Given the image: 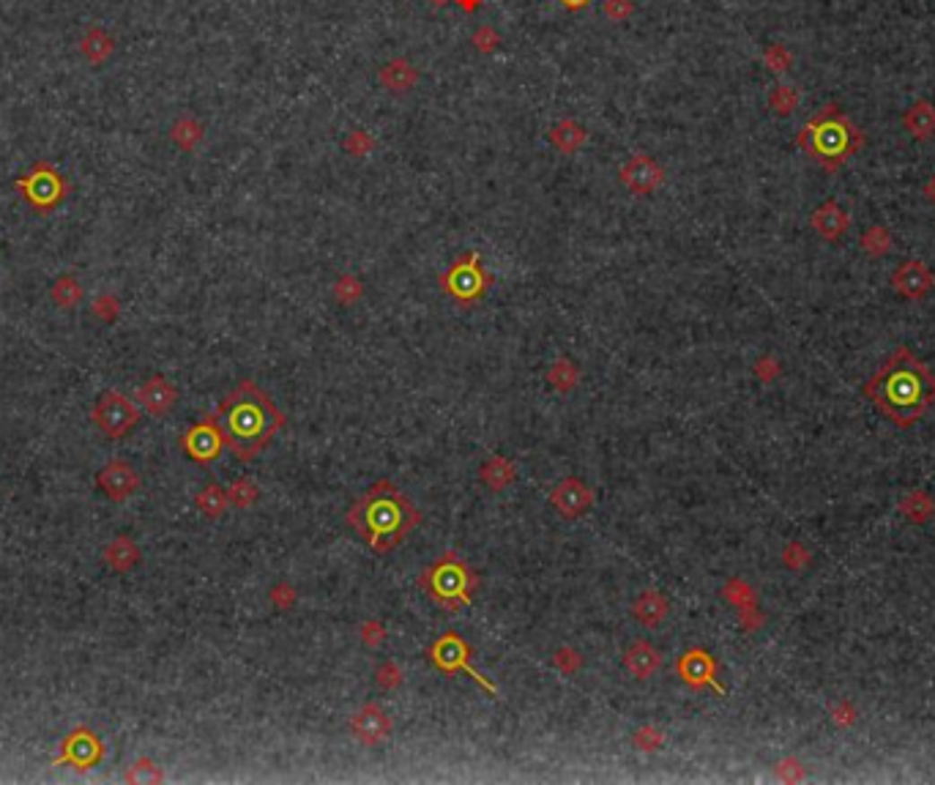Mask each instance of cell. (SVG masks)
<instances>
[{
  "label": "cell",
  "mask_w": 935,
  "mask_h": 785,
  "mask_svg": "<svg viewBox=\"0 0 935 785\" xmlns=\"http://www.w3.org/2000/svg\"><path fill=\"white\" fill-rule=\"evenodd\" d=\"M96 312H99V318H101V321H116V315H118V304H116V298H109V296L104 298V296H101V298L96 301Z\"/></svg>",
  "instance_id": "f35d334b"
},
{
  "label": "cell",
  "mask_w": 935,
  "mask_h": 785,
  "mask_svg": "<svg viewBox=\"0 0 935 785\" xmlns=\"http://www.w3.org/2000/svg\"><path fill=\"white\" fill-rule=\"evenodd\" d=\"M372 145H375V140L364 132V129H356V132H351V137L345 140V148L353 153V156H364V153H369L372 151Z\"/></svg>",
  "instance_id": "d6a6232c"
},
{
  "label": "cell",
  "mask_w": 935,
  "mask_h": 785,
  "mask_svg": "<svg viewBox=\"0 0 935 785\" xmlns=\"http://www.w3.org/2000/svg\"><path fill=\"white\" fill-rule=\"evenodd\" d=\"M52 298L55 301H58L61 306H74L77 304V298H80V288L74 285V280H58V282H55V288H52Z\"/></svg>",
  "instance_id": "f546056e"
},
{
  "label": "cell",
  "mask_w": 935,
  "mask_h": 785,
  "mask_svg": "<svg viewBox=\"0 0 935 785\" xmlns=\"http://www.w3.org/2000/svg\"><path fill=\"white\" fill-rule=\"evenodd\" d=\"M257 498H260V490H257V485L249 482V479H236V482L228 487V501H230L233 506H238V509L252 506Z\"/></svg>",
  "instance_id": "83f0119b"
},
{
  "label": "cell",
  "mask_w": 935,
  "mask_h": 785,
  "mask_svg": "<svg viewBox=\"0 0 935 785\" xmlns=\"http://www.w3.org/2000/svg\"><path fill=\"white\" fill-rule=\"evenodd\" d=\"M659 651L648 643V641H637L627 649L624 654V665L635 678H648L656 668H659Z\"/></svg>",
  "instance_id": "d6986e66"
},
{
  "label": "cell",
  "mask_w": 935,
  "mask_h": 785,
  "mask_svg": "<svg viewBox=\"0 0 935 785\" xmlns=\"http://www.w3.org/2000/svg\"><path fill=\"white\" fill-rule=\"evenodd\" d=\"M815 228H818L823 236L835 238V236H840V233H843V228H845V217L837 211V205H827V208H823V211H818V214H815Z\"/></svg>",
  "instance_id": "4316f807"
},
{
  "label": "cell",
  "mask_w": 935,
  "mask_h": 785,
  "mask_svg": "<svg viewBox=\"0 0 935 785\" xmlns=\"http://www.w3.org/2000/svg\"><path fill=\"white\" fill-rule=\"evenodd\" d=\"M377 77H380L383 85H386V91H392V93H408V91L416 85L419 72H416V66H413L408 58H392L389 64H383V69H380Z\"/></svg>",
  "instance_id": "ac0fdd59"
},
{
  "label": "cell",
  "mask_w": 935,
  "mask_h": 785,
  "mask_svg": "<svg viewBox=\"0 0 935 785\" xmlns=\"http://www.w3.org/2000/svg\"><path fill=\"white\" fill-rule=\"evenodd\" d=\"M892 282L897 285V290H903V293L911 296V298H919V296H924V293L932 288V277L927 274V269H924L922 263H908V266H903V269L892 277Z\"/></svg>",
  "instance_id": "7402d4cb"
},
{
  "label": "cell",
  "mask_w": 935,
  "mask_h": 785,
  "mask_svg": "<svg viewBox=\"0 0 935 785\" xmlns=\"http://www.w3.org/2000/svg\"><path fill=\"white\" fill-rule=\"evenodd\" d=\"M176 140H178L184 148H192V145L200 140V126H197V124H192V121H184V124L176 129Z\"/></svg>",
  "instance_id": "8d00e7d4"
},
{
  "label": "cell",
  "mask_w": 935,
  "mask_h": 785,
  "mask_svg": "<svg viewBox=\"0 0 935 785\" xmlns=\"http://www.w3.org/2000/svg\"><path fill=\"white\" fill-rule=\"evenodd\" d=\"M515 474H517L515 462H512V460H506V457H498V454H495V457H487V460H484V465H481V470H479L481 482H484L489 490H504L506 485H512Z\"/></svg>",
  "instance_id": "44dd1931"
},
{
  "label": "cell",
  "mask_w": 935,
  "mask_h": 785,
  "mask_svg": "<svg viewBox=\"0 0 935 785\" xmlns=\"http://www.w3.org/2000/svg\"><path fill=\"white\" fill-rule=\"evenodd\" d=\"M635 742H637V747H640V750H656L659 745H662V734H659L656 728L645 725V728L640 730V734L635 737Z\"/></svg>",
  "instance_id": "e575fe53"
},
{
  "label": "cell",
  "mask_w": 935,
  "mask_h": 785,
  "mask_svg": "<svg viewBox=\"0 0 935 785\" xmlns=\"http://www.w3.org/2000/svg\"><path fill=\"white\" fill-rule=\"evenodd\" d=\"M632 616L643 624V626H656V624H662L665 621V616H668V600L662 597V594H659V591H654V589H648V591H643L637 600H635V605H632Z\"/></svg>",
  "instance_id": "ffe728a7"
},
{
  "label": "cell",
  "mask_w": 935,
  "mask_h": 785,
  "mask_svg": "<svg viewBox=\"0 0 935 785\" xmlns=\"http://www.w3.org/2000/svg\"><path fill=\"white\" fill-rule=\"evenodd\" d=\"M104 755V747H101V739L93 734L91 728L80 725L74 728L72 734L61 742V755H58V763H72L74 769H91L93 763H99Z\"/></svg>",
  "instance_id": "9c48e42d"
},
{
  "label": "cell",
  "mask_w": 935,
  "mask_h": 785,
  "mask_svg": "<svg viewBox=\"0 0 935 785\" xmlns=\"http://www.w3.org/2000/svg\"><path fill=\"white\" fill-rule=\"evenodd\" d=\"M550 501H553V506L564 517L575 520V517H583L593 506V493H591V487L583 479H572L569 477V479H564V482H558L553 487V493H550Z\"/></svg>",
  "instance_id": "8fae6325"
},
{
  "label": "cell",
  "mask_w": 935,
  "mask_h": 785,
  "mask_svg": "<svg viewBox=\"0 0 935 785\" xmlns=\"http://www.w3.org/2000/svg\"><path fill=\"white\" fill-rule=\"evenodd\" d=\"M351 730H353V737H356L361 745L375 747V745H380V742H386V737L392 734V720H389V714L383 712L380 706L367 703L359 714H353Z\"/></svg>",
  "instance_id": "30bf717a"
},
{
  "label": "cell",
  "mask_w": 935,
  "mask_h": 785,
  "mask_svg": "<svg viewBox=\"0 0 935 785\" xmlns=\"http://www.w3.org/2000/svg\"><path fill=\"white\" fill-rule=\"evenodd\" d=\"M473 44H476V49L479 52H492L495 47H498L501 44V39H498V30H495V28H489V25H481L476 33H473Z\"/></svg>",
  "instance_id": "1f68e13d"
},
{
  "label": "cell",
  "mask_w": 935,
  "mask_h": 785,
  "mask_svg": "<svg viewBox=\"0 0 935 785\" xmlns=\"http://www.w3.org/2000/svg\"><path fill=\"white\" fill-rule=\"evenodd\" d=\"M429 4L432 6H444V4H449V0H429Z\"/></svg>",
  "instance_id": "ee69618b"
},
{
  "label": "cell",
  "mask_w": 935,
  "mask_h": 785,
  "mask_svg": "<svg viewBox=\"0 0 935 785\" xmlns=\"http://www.w3.org/2000/svg\"><path fill=\"white\" fill-rule=\"evenodd\" d=\"M848 151V129L843 124H823L815 129L812 134V156H820V160L837 162L840 156H845Z\"/></svg>",
  "instance_id": "2e32d148"
},
{
  "label": "cell",
  "mask_w": 935,
  "mask_h": 785,
  "mask_svg": "<svg viewBox=\"0 0 935 785\" xmlns=\"http://www.w3.org/2000/svg\"><path fill=\"white\" fill-rule=\"evenodd\" d=\"M550 384H553L556 389H561V392H569L577 384V370L572 367L569 361H558L556 367L550 370Z\"/></svg>",
  "instance_id": "f1b7e54d"
},
{
  "label": "cell",
  "mask_w": 935,
  "mask_h": 785,
  "mask_svg": "<svg viewBox=\"0 0 935 785\" xmlns=\"http://www.w3.org/2000/svg\"><path fill=\"white\" fill-rule=\"evenodd\" d=\"M181 444H184L186 454L200 465H208L211 460H216L225 446L222 430H219V422H216V413L203 418V422H197L195 427H189Z\"/></svg>",
  "instance_id": "ba28073f"
},
{
  "label": "cell",
  "mask_w": 935,
  "mask_h": 785,
  "mask_svg": "<svg viewBox=\"0 0 935 785\" xmlns=\"http://www.w3.org/2000/svg\"><path fill=\"white\" fill-rule=\"evenodd\" d=\"M604 17L613 20V22H627L635 12L632 0H604Z\"/></svg>",
  "instance_id": "4dcf8cb0"
},
{
  "label": "cell",
  "mask_w": 935,
  "mask_h": 785,
  "mask_svg": "<svg viewBox=\"0 0 935 785\" xmlns=\"http://www.w3.org/2000/svg\"><path fill=\"white\" fill-rule=\"evenodd\" d=\"M561 4H564L569 12H577V9H585V6L591 4V0H561Z\"/></svg>",
  "instance_id": "b9f144b4"
},
{
  "label": "cell",
  "mask_w": 935,
  "mask_h": 785,
  "mask_svg": "<svg viewBox=\"0 0 935 785\" xmlns=\"http://www.w3.org/2000/svg\"><path fill=\"white\" fill-rule=\"evenodd\" d=\"M91 416H93L96 427H99L107 438L116 441V438L126 436L132 427H137V422H140V408H137L129 397H124L121 392L109 389V392H104V394L96 400Z\"/></svg>",
  "instance_id": "5b68a950"
},
{
  "label": "cell",
  "mask_w": 935,
  "mask_h": 785,
  "mask_svg": "<svg viewBox=\"0 0 935 785\" xmlns=\"http://www.w3.org/2000/svg\"><path fill=\"white\" fill-rule=\"evenodd\" d=\"M621 181H624L635 194H648V192H654L659 184L665 181V173H662V168H659V165L651 160V156L637 153V156H632V160L621 168Z\"/></svg>",
  "instance_id": "5bb4252c"
},
{
  "label": "cell",
  "mask_w": 935,
  "mask_h": 785,
  "mask_svg": "<svg viewBox=\"0 0 935 785\" xmlns=\"http://www.w3.org/2000/svg\"><path fill=\"white\" fill-rule=\"evenodd\" d=\"M99 487H101L104 496H109L113 501H126L132 493H137L140 477H137V470L126 460H113L107 468H101Z\"/></svg>",
  "instance_id": "4fadbf2b"
},
{
  "label": "cell",
  "mask_w": 935,
  "mask_h": 785,
  "mask_svg": "<svg viewBox=\"0 0 935 785\" xmlns=\"http://www.w3.org/2000/svg\"><path fill=\"white\" fill-rule=\"evenodd\" d=\"M457 4L465 9V12H476L481 6V0H457Z\"/></svg>",
  "instance_id": "7bdbcfd3"
},
{
  "label": "cell",
  "mask_w": 935,
  "mask_h": 785,
  "mask_svg": "<svg viewBox=\"0 0 935 785\" xmlns=\"http://www.w3.org/2000/svg\"><path fill=\"white\" fill-rule=\"evenodd\" d=\"M17 189L25 192L28 203L36 208V211H52V208L58 205L64 200V194H66L64 178L55 173L52 168H47V165H39L25 178H20Z\"/></svg>",
  "instance_id": "52a82bcc"
},
{
  "label": "cell",
  "mask_w": 935,
  "mask_h": 785,
  "mask_svg": "<svg viewBox=\"0 0 935 785\" xmlns=\"http://www.w3.org/2000/svg\"><path fill=\"white\" fill-rule=\"evenodd\" d=\"M137 400L143 405L145 413L151 416H164L178 400V389L173 384H168L161 375H153L151 381H145L137 392Z\"/></svg>",
  "instance_id": "9a60e30c"
},
{
  "label": "cell",
  "mask_w": 935,
  "mask_h": 785,
  "mask_svg": "<svg viewBox=\"0 0 935 785\" xmlns=\"http://www.w3.org/2000/svg\"><path fill=\"white\" fill-rule=\"evenodd\" d=\"M550 140H553V145L558 148V151H564V153H575V151H580L585 142H588V132H585V126H580L577 121H561V124H556L553 126V132H550Z\"/></svg>",
  "instance_id": "cb8c5ba5"
},
{
  "label": "cell",
  "mask_w": 935,
  "mask_h": 785,
  "mask_svg": "<svg viewBox=\"0 0 935 785\" xmlns=\"http://www.w3.org/2000/svg\"><path fill=\"white\" fill-rule=\"evenodd\" d=\"M334 296H337L340 301L351 304V301H356V298L361 296V282H359L356 277H342V280L337 282V288H334Z\"/></svg>",
  "instance_id": "836d02e7"
},
{
  "label": "cell",
  "mask_w": 935,
  "mask_h": 785,
  "mask_svg": "<svg viewBox=\"0 0 935 785\" xmlns=\"http://www.w3.org/2000/svg\"><path fill=\"white\" fill-rule=\"evenodd\" d=\"M835 720H837V725H851V720H853V706H851V703H843L840 709H835Z\"/></svg>",
  "instance_id": "60d3db41"
},
{
  "label": "cell",
  "mask_w": 935,
  "mask_h": 785,
  "mask_svg": "<svg viewBox=\"0 0 935 785\" xmlns=\"http://www.w3.org/2000/svg\"><path fill=\"white\" fill-rule=\"evenodd\" d=\"M679 673L689 687H714L717 693H725L717 682V662L711 660L708 651L692 649L679 660Z\"/></svg>",
  "instance_id": "7c38bea8"
},
{
  "label": "cell",
  "mask_w": 935,
  "mask_h": 785,
  "mask_svg": "<svg viewBox=\"0 0 935 785\" xmlns=\"http://www.w3.org/2000/svg\"><path fill=\"white\" fill-rule=\"evenodd\" d=\"M429 660L437 670H444V673H468L481 690L495 695V687L487 682V678H481V673L471 665V646L457 633H446L444 638H437L429 646Z\"/></svg>",
  "instance_id": "8992f818"
},
{
  "label": "cell",
  "mask_w": 935,
  "mask_h": 785,
  "mask_svg": "<svg viewBox=\"0 0 935 785\" xmlns=\"http://www.w3.org/2000/svg\"><path fill=\"white\" fill-rule=\"evenodd\" d=\"M348 522L372 553L386 556L419 526V512L389 479H380L353 501Z\"/></svg>",
  "instance_id": "3957f363"
},
{
  "label": "cell",
  "mask_w": 935,
  "mask_h": 785,
  "mask_svg": "<svg viewBox=\"0 0 935 785\" xmlns=\"http://www.w3.org/2000/svg\"><path fill=\"white\" fill-rule=\"evenodd\" d=\"M444 282H446V290L455 293L460 301H471V298L481 296V290H484L481 269L473 263V260H471V263H457L449 272V277H444Z\"/></svg>",
  "instance_id": "e0dca14e"
},
{
  "label": "cell",
  "mask_w": 935,
  "mask_h": 785,
  "mask_svg": "<svg viewBox=\"0 0 935 785\" xmlns=\"http://www.w3.org/2000/svg\"><path fill=\"white\" fill-rule=\"evenodd\" d=\"M228 493L222 490V487H216V485H211V487H205L200 496H197V509L203 512V514H208V517H219V514H222L225 509H228Z\"/></svg>",
  "instance_id": "484cf974"
},
{
  "label": "cell",
  "mask_w": 935,
  "mask_h": 785,
  "mask_svg": "<svg viewBox=\"0 0 935 785\" xmlns=\"http://www.w3.org/2000/svg\"><path fill=\"white\" fill-rule=\"evenodd\" d=\"M558 668H564L567 673H572L577 665H580V654H575V651H569V649H564V651H558L556 654V660H553Z\"/></svg>",
  "instance_id": "ab89813d"
},
{
  "label": "cell",
  "mask_w": 935,
  "mask_h": 785,
  "mask_svg": "<svg viewBox=\"0 0 935 785\" xmlns=\"http://www.w3.org/2000/svg\"><path fill=\"white\" fill-rule=\"evenodd\" d=\"M104 561L116 572H129L140 561V548L129 537H118L116 542H109L104 548Z\"/></svg>",
  "instance_id": "603a6c76"
},
{
  "label": "cell",
  "mask_w": 935,
  "mask_h": 785,
  "mask_svg": "<svg viewBox=\"0 0 935 785\" xmlns=\"http://www.w3.org/2000/svg\"><path fill=\"white\" fill-rule=\"evenodd\" d=\"M225 446L241 460H255L285 425L282 410L252 381H241L216 410Z\"/></svg>",
  "instance_id": "7a4b0ae2"
},
{
  "label": "cell",
  "mask_w": 935,
  "mask_h": 785,
  "mask_svg": "<svg viewBox=\"0 0 935 785\" xmlns=\"http://www.w3.org/2000/svg\"><path fill=\"white\" fill-rule=\"evenodd\" d=\"M126 780H153V782H159V780H161V774H159L156 763H151V761H140V763H134V769L126 774Z\"/></svg>",
  "instance_id": "d590c367"
},
{
  "label": "cell",
  "mask_w": 935,
  "mask_h": 785,
  "mask_svg": "<svg viewBox=\"0 0 935 785\" xmlns=\"http://www.w3.org/2000/svg\"><path fill=\"white\" fill-rule=\"evenodd\" d=\"M421 589L446 610H460L465 605H471L473 591L479 586L473 569L457 558V553H446L441 556L435 564H429L421 578H419Z\"/></svg>",
  "instance_id": "277c9868"
},
{
  "label": "cell",
  "mask_w": 935,
  "mask_h": 785,
  "mask_svg": "<svg viewBox=\"0 0 935 785\" xmlns=\"http://www.w3.org/2000/svg\"><path fill=\"white\" fill-rule=\"evenodd\" d=\"M783 558H785V564H788V566H793V569H801V566H804V564L809 561V553H807V550H804L801 545H791V548L785 550V556H783Z\"/></svg>",
  "instance_id": "74e56055"
},
{
  "label": "cell",
  "mask_w": 935,
  "mask_h": 785,
  "mask_svg": "<svg viewBox=\"0 0 935 785\" xmlns=\"http://www.w3.org/2000/svg\"><path fill=\"white\" fill-rule=\"evenodd\" d=\"M864 394L889 422L911 427L935 402V375L908 348H897L864 384Z\"/></svg>",
  "instance_id": "6da1fadb"
},
{
  "label": "cell",
  "mask_w": 935,
  "mask_h": 785,
  "mask_svg": "<svg viewBox=\"0 0 935 785\" xmlns=\"http://www.w3.org/2000/svg\"><path fill=\"white\" fill-rule=\"evenodd\" d=\"M900 512L911 520V522H924L932 517L935 506H932V498L924 496V493H908L903 501H900Z\"/></svg>",
  "instance_id": "d4e9b609"
}]
</instances>
